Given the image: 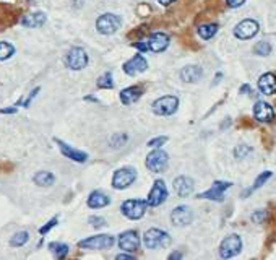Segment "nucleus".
I'll list each match as a JSON object with an SVG mask.
<instances>
[{
  "label": "nucleus",
  "instance_id": "obj_1",
  "mask_svg": "<svg viewBox=\"0 0 276 260\" xmlns=\"http://www.w3.org/2000/svg\"><path fill=\"white\" fill-rule=\"evenodd\" d=\"M116 244L114 236L110 234H96V236L86 238L78 242L80 249H86V250H108Z\"/></svg>",
  "mask_w": 276,
  "mask_h": 260
},
{
  "label": "nucleus",
  "instance_id": "obj_2",
  "mask_svg": "<svg viewBox=\"0 0 276 260\" xmlns=\"http://www.w3.org/2000/svg\"><path fill=\"white\" fill-rule=\"evenodd\" d=\"M143 244L146 249H160V247H168L170 244V238L166 231L160 230V228H151L143 234Z\"/></svg>",
  "mask_w": 276,
  "mask_h": 260
},
{
  "label": "nucleus",
  "instance_id": "obj_3",
  "mask_svg": "<svg viewBox=\"0 0 276 260\" xmlns=\"http://www.w3.org/2000/svg\"><path fill=\"white\" fill-rule=\"evenodd\" d=\"M146 208H148L146 200L130 198V200H126L120 205V212H122L124 216L128 218V220H142L144 216V213H146Z\"/></svg>",
  "mask_w": 276,
  "mask_h": 260
},
{
  "label": "nucleus",
  "instance_id": "obj_4",
  "mask_svg": "<svg viewBox=\"0 0 276 260\" xmlns=\"http://www.w3.org/2000/svg\"><path fill=\"white\" fill-rule=\"evenodd\" d=\"M177 109H179V98L172 94L158 98L151 106V110L156 116H172Z\"/></svg>",
  "mask_w": 276,
  "mask_h": 260
},
{
  "label": "nucleus",
  "instance_id": "obj_5",
  "mask_svg": "<svg viewBox=\"0 0 276 260\" xmlns=\"http://www.w3.org/2000/svg\"><path fill=\"white\" fill-rule=\"evenodd\" d=\"M120 24H122L120 18L114 15V13H104V15L98 16L96 20V30L100 34H104V36L114 34L116 31H119Z\"/></svg>",
  "mask_w": 276,
  "mask_h": 260
},
{
  "label": "nucleus",
  "instance_id": "obj_6",
  "mask_svg": "<svg viewBox=\"0 0 276 260\" xmlns=\"http://www.w3.org/2000/svg\"><path fill=\"white\" fill-rule=\"evenodd\" d=\"M136 179V171L132 166H124L117 169L112 176V187L117 190H124V188L130 187Z\"/></svg>",
  "mask_w": 276,
  "mask_h": 260
},
{
  "label": "nucleus",
  "instance_id": "obj_7",
  "mask_svg": "<svg viewBox=\"0 0 276 260\" xmlns=\"http://www.w3.org/2000/svg\"><path fill=\"white\" fill-rule=\"evenodd\" d=\"M90 58L83 48H72L65 56V65L70 70H83L88 65Z\"/></svg>",
  "mask_w": 276,
  "mask_h": 260
},
{
  "label": "nucleus",
  "instance_id": "obj_8",
  "mask_svg": "<svg viewBox=\"0 0 276 260\" xmlns=\"http://www.w3.org/2000/svg\"><path fill=\"white\" fill-rule=\"evenodd\" d=\"M242 250V239L238 234H229L220 244V256L222 258H232Z\"/></svg>",
  "mask_w": 276,
  "mask_h": 260
},
{
  "label": "nucleus",
  "instance_id": "obj_9",
  "mask_svg": "<svg viewBox=\"0 0 276 260\" xmlns=\"http://www.w3.org/2000/svg\"><path fill=\"white\" fill-rule=\"evenodd\" d=\"M258 31H260L258 22H255V20H252V18H247V20H242L240 23L236 24L234 36L240 39V41H247V39H252L254 36H257Z\"/></svg>",
  "mask_w": 276,
  "mask_h": 260
},
{
  "label": "nucleus",
  "instance_id": "obj_10",
  "mask_svg": "<svg viewBox=\"0 0 276 260\" xmlns=\"http://www.w3.org/2000/svg\"><path fill=\"white\" fill-rule=\"evenodd\" d=\"M168 162H169V156L166 152H162V150L156 148L154 152H151L148 156H146V161H144V164L150 169L151 172H162L164 169L168 168Z\"/></svg>",
  "mask_w": 276,
  "mask_h": 260
},
{
  "label": "nucleus",
  "instance_id": "obj_11",
  "mask_svg": "<svg viewBox=\"0 0 276 260\" xmlns=\"http://www.w3.org/2000/svg\"><path fill=\"white\" fill-rule=\"evenodd\" d=\"M168 197H169V192H168L166 184H164L162 179H158L154 180V184L148 194L146 204L148 206H160L161 204H164V202L168 200Z\"/></svg>",
  "mask_w": 276,
  "mask_h": 260
},
{
  "label": "nucleus",
  "instance_id": "obj_12",
  "mask_svg": "<svg viewBox=\"0 0 276 260\" xmlns=\"http://www.w3.org/2000/svg\"><path fill=\"white\" fill-rule=\"evenodd\" d=\"M232 186V182L229 180H214L212 188L198 194V198H206V200H213V202H222L224 200V192L229 187Z\"/></svg>",
  "mask_w": 276,
  "mask_h": 260
},
{
  "label": "nucleus",
  "instance_id": "obj_13",
  "mask_svg": "<svg viewBox=\"0 0 276 260\" xmlns=\"http://www.w3.org/2000/svg\"><path fill=\"white\" fill-rule=\"evenodd\" d=\"M117 244H119V249L126 250V252H136L140 249V236L135 230H128L124 231L119 239H117Z\"/></svg>",
  "mask_w": 276,
  "mask_h": 260
},
{
  "label": "nucleus",
  "instance_id": "obj_14",
  "mask_svg": "<svg viewBox=\"0 0 276 260\" xmlns=\"http://www.w3.org/2000/svg\"><path fill=\"white\" fill-rule=\"evenodd\" d=\"M169 36L166 32L162 31H156V32H151L146 39V44H148V50L154 52V54H160V52H164L169 48Z\"/></svg>",
  "mask_w": 276,
  "mask_h": 260
},
{
  "label": "nucleus",
  "instance_id": "obj_15",
  "mask_svg": "<svg viewBox=\"0 0 276 260\" xmlns=\"http://www.w3.org/2000/svg\"><path fill=\"white\" fill-rule=\"evenodd\" d=\"M194 220V212L192 208L187 205L176 206L172 213H170V221L174 226H188Z\"/></svg>",
  "mask_w": 276,
  "mask_h": 260
},
{
  "label": "nucleus",
  "instance_id": "obj_16",
  "mask_svg": "<svg viewBox=\"0 0 276 260\" xmlns=\"http://www.w3.org/2000/svg\"><path fill=\"white\" fill-rule=\"evenodd\" d=\"M54 142L57 143L58 150H60V153L65 156V158H68L72 161H76V162H84L88 160V153L82 152V150H76L74 148L72 145H68V143H65L64 140L60 138H54Z\"/></svg>",
  "mask_w": 276,
  "mask_h": 260
},
{
  "label": "nucleus",
  "instance_id": "obj_17",
  "mask_svg": "<svg viewBox=\"0 0 276 260\" xmlns=\"http://www.w3.org/2000/svg\"><path fill=\"white\" fill-rule=\"evenodd\" d=\"M146 68H148V62H146V58L142 56V52L140 54H135L132 58H128V60L124 64V72H126V74L130 75V76L143 74Z\"/></svg>",
  "mask_w": 276,
  "mask_h": 260
},
{
  "label": "nucleus",
  "instance_id": "obj_18",
  "mask_svg": "<svg viewBox=\"0 0 276 260\" xmlns=\"http://www.w3.org/2000/svg\"><path fill=\"white\" fill-rule=\"evenodd\" d=\"M254 117L257 119L258 122H273L274 119V109L270 102H265V101H257L254 106Z\"/></svg>",
  "mask_w": 276,
  "mask_h": 260
},
{
  "label": "nucleus",
  "instance_id": "obj_19",
  "mask_svg": "<svg viewBox=\"0 0 276 260\" xmlns=\"http://www.w3.org/2000/svg\"><path fill=\"white\" fill-rule=\"evenodd\" d=\"M194 180L187 176H179V178L174 179V190L179 197H188L194 192Z\"/></svg>",
  "mask_w": 276,
  "mask_h": 260
},
{
  "label": "nucleus",
  "instance_id": "obj_20",
  "mask_svg": "<svg viewBox=\"0 0 276 260\" xmlns=\"http://www.w3.org/2000/svg\"><path fill=\"white\" fill-rule=\"evenodd\" d=\"M203 76V68L198 65H187L180 70V80L186 83H196L202 80Z\"/></svg>",
  "mask_w": 276,
  "mask_h": 260
},
{
  "label": "nucleus",
  "instance_id": "obj_21",
  "mask_svg": "<svg viewBox=\"0 0 276 260\" xmlns=\"http://www.w3.org/2000/svg\"><path fill=\"white\" fill-rule=\"evenodd\" d=\"M258 90L260 93L272 96L276 93V75L274 74H264L258 78Z\"/></svg>",
  "mask_w": 276,
  "mask_h": 260
},
{
  "label": "nucleus",
  "instance_id": "obj_22",
  "mask_svg": "<svg viewBox=\"0 0 276 260\" xmlns=\"http://www.w3.org/2000/svg\"><path fill=\"white\" fill-rule=\"evenodd\" d=\"M143 94V90L140 86H136V84H134V86H128V88H124L120 91V101L122 104H126V106H130V104L136 102L138 100L142 98Z\"/></svg>",
  "mask_w": 276,
  "mask_h": 260
},
{
  "label": "nucleus",
  "instance_id": "obj_23",
  "mask_svg": "<svg viewBox=\"0 0 276 260\" xmlns=\"http://www.w3.org/2000/svg\"><path fill=\"white\" fill-rule=\"evenodd\" d=\"M48 22V16H46L44 12H34V13H28L22 18V24L26 28H41V26Z\"/></svg>",
  "mask_w": 276,
  "mask_h": 260
},
{
  "label": "nucleus",
  "instance_id": "obj_24",
  "mask_svg": "<svg viewBox=\"0 0 276 260\" xmlns=\"http://www.w3.org/2000/svg\"><path fill=\"white\" fill-rule=\"evenodd\" d=\"M86 204H88L90 208H104V206H108V205L110 204V198H109L104 192H101V190H94V192L90 194Z\"/></svg>",
  "mask_w": 276,
  "mask_h": 260
},
{
  "label": "nucleus",
  "instance_id": "obj_25",
  "mask_svg": "<svg viewBox=\"0 0 276 260\" xmlns=\"http://www.w3.org/2000/svg\"><path fill=\"white\" fill-rule=\"evenodd\" d=\"M32 180H34V184L39 187H50L56 182V176L49 171H39L34 174Z\"/></svg>",
  "mask_w": 276,
  "mask_h": 260
},
{
  "label": "nucleus",
  "instance_id": "obj_26",
  "mask_svg": "<svg viewBox=\"0 0 276 260\" xmlns=\"http://www.w3.org/2000/svg\"><path fill=\"white\" fill-rule=\"evenodd\" d=\"M218 28L220 26L216 24V23H206V24H202V26H198V36L202 38V39H205V41H208V39H212L216 32H218Z\"/></svg>",
  "mask_w": 276,
  "mask_h": 260
},
{
  "label": "nucleus",
  "instance_id": "obj_27",
  "mask_svg": "<svg viewBox=\"0 0 276 260\" xmlns=\"http://www.w3.org/2000/svg\"><path fill=\"white\" fill-rule=\"evenodd\" d=\"M272 176H273V172L272 171H265V172H262L260 176H258V178L257 179H255V182H254V186L250 187V188H247V190H244V192H242V197H247V195L248 194H252L254 190H257V188H260L262 186H264L265 184V182L268 180V179H270L272 178Z\"/></svg>",
  "mask_w": 276,
  "mask_h": 260
},
{
  "label": "nucleus",
  "instance_id": "obj_28",
  "mask_svg": "<svg viewBox=\"0 0 276 260\" xmlns=\"http://www.w3.org/2000/svg\"><path fill=\"white\" fill-rule=\"evenodd\" d=\"M49 250L54 254L57 258H64L68 256V246L64 242H50Z\"/></svg>",
  "mask_w": 276,
  "mask_h": 260
},
{
  "label": "nucleus",
  "instance_id": "obj_29",
  "mask_svg": "<svg viewBox=\"0 0 276 260\" xmlns=\"http://www.w3.org/2000/svg\"><path fill=\"white\" fill-rule=\"evenodd\" d=\"M98 88L101 90H112L114 88V80H112V74L110 72H106V74H102L100 78H98Z\"/></svg>",
  "mask_w": 276,
  "mask_h": 260
},
{
  "label": "nucleus",
  "instance_id": "obj_30",
  "mask_svg": "<svg viewBox=\"0 0 276 260\" xmlns=\"http://www.w3.org/2000/svg\"><path fill=\"white\" fill-rule=\"evenodd\" d=\"M30 240V234L26 231H20L16 234H13L12 239H10V246L12 247H23L26 242Z\"/></svg>",
  "mask_w": 276,
  "mask_h": 260
},
{
  "label": "nucleus",
  "instance_id": "obj_31",
  "mask_svg": "<svg viewBox=\"0 0 276 260\" xmlns=\"http://www.w3.org/2000/svg\"><path fill=\"white\" fill-rule=\"evenodd\" d=\"M272 44L268 42V41H260L254 46V54H257V56H262V57H266V56H270L272 54Z\"/></svg>",
  "mask_w": 276,
  "mask_h": 260
},
{
  "label": "nucleus",
  "instance_id": "obj_32",
  "mask_svg": "<svg viewBox=\"0 0 276 260\" xmlns=\"http://www.w3.org/2000/svg\"><path fill=\"white\" fill-rule=\"evenodd\" d=\"M13 54H15V48H13L10 42L0 41V60H6V58H10Z\"/></svg>",
  "mask_w": 276,
  "mask_h": 260
},
{
  "label": "nucleus",
  "instance_id": "obj_33",
  "mask_svg": "<svg viewBox=\"0 0 276 260\" xmlns=\"http://www.w3.org/2000/svg\"><path fill=\"white\" fill-rule=\"evenodd\" d=\"M127 140H128V135L127 134H124V132L116 134V135H112V138H110V145L117 146V148H122L127 143Z\"/></svg>",
  "mask_w": 276,
  "mask_h": 260
},
{
  "label": "nucleus",
  "instance_id": "obj_34",
  "mask_svg": "<svg viewBox=\"0 0 276 260\" xmlns=\"http://www.w3.org/2000/svg\"><path fill=\"white\" fill-rule=\"evenodd\" d=\"M248 153H252V148L248 145H244V143H240V145H238L234 150V156L238 160H244Z\"/></svg>",
  "mask_w": 276,
  "mask_h": 260
},
{
  "label": "nucleus",
  "instance_id": "obj_35",
  "mask_svg": "<svg viewBox=\"0 0 276 260\" xmlns=\"http://www.w3.org/2000/svg\"><path fill=\"white\" fill-rule=\"evenodd\" d=\"M39 90H41V88H39V86H38V88H34V90H32L31 93H30L28 96H26V98H22V100H20V101H18V102L15 104V106H16V108H18V106H24V108H28L30 104H31V101L34 100V98L38 96Z\"/></svg>",
  "mask_w": 276,
  "mask_h": 260
},
{
  "label": "nucleus",
  "instance_id": "obj_36",
  "mask_svg": "<svg viewBox=\"0 0 276 260\" xmlns=\"http://www.w3.org/2000/svg\"><path fill=\"white\" fill-rule=\"evenodd\" d=\"M250 218H252L254 223L262 224V223H265V221H266V218H268V212H266V210H257V212L252 213Z\"/></svg>",
  "mask_w": 276,
  "mask_h": 260
},
{
  "label": "nucleus",
  "instance_id": "obj_37",
  "mask_svg": "<svg viewBox=\"0 0 276 260\" xmlns=\"http://www.w3.org/2000/svg\"><path fill=\"white\" fill-rule=\"evenodd\" d=\"M168 142V136L166 135H161V136H154V138H151L146 145L150 146V148H160V146H162L164 143Z\"/></svg>",
  "mask_w": 276,
  "mask_h": 260
},
{
  "label": "nucleus",
  "instance_id": "obj_38",
  "mask_svg": "<svg viewBox=\"0 0 276 260\" xmlns=\"http://www.w3.org/2000/svg\"><path fill=\"white\" fill-rule=\"evenodd\" d=\"M57 223H58V218H57V216H54L50 221H48V223H46L42 228H39V234H41V236H46V234H48V232L52 230V228L57 226Z\"/></svg>",
  "mask_w": 276,
  "mask_h": 260
},
{
  "label": "nucleus",
  "instance_id": "obj_39",
  "mask_svg": "<svg viewBox=\"0 0 276 260\" xmlns=\"http://www.w3.org/2000/svg\"><path fill=\"white\" fill-rule=\"evenodd\" d=\"M90 223L93 228H102L106 226V220L102 216H90Z\"/></svg>",
  "mask_w": 276,
  "mask_h": 260
},
{
  "label": "nucleus",
  "instance_id": "obj_40",
  "mask_svg": "<svg viewBox=\"0 0 276 260\" xmlns=\"http://www.w3.org/2000/svg\"><path fill=\"white\" fill-rule=\"evenodd\" d=\"M244 4H246V0H226V5L229 8H239V6H242Z\"/></svg>",
  "mask_w": 276,
  "mask_h": 260
},
{
  "label": "nucleus",
  "instance_id": "obj_41",
  "mask_svg": "<svg viewBox=\"0 0 276 260\" xmlns=\"http://www.w3.org/2000/svg\"><path fill=\"white\" fill-rule=\"evenodd\" d=\"M132 46H134L135 49L140 50V52H146V50H148V44H146V41H135Z\"/></svg>",
  "mask_w": 276,
  "mask_h": 260
},
{
  "label": "nucleus",
  "instance_id": "obj_42",
  "mask_svg": "<svg viewBox=\"0 0 276 260\" xmlns=\"http://www.w3.org/2000/svg\"><path fill=\"white\" fill-rule=\"evenodd\" d=\"M16 106L15 108H5V109H0V114H15L16 112Z\"/></svg>",
  "mask_w": 276,
  "mask_h": 260
},
{
  "label": "nucleus",
  "instance_id": "obj_43",
  "mask_svg": "<svg viewBox=\"0 0 276 260\" xmlns=\"http://www.w3.org/2000/svg\"><path fill=\"white\" fill-rule=\"evenodd\" d=\"M239 91H240L242 94H250V91H252V90H250V86H248V84H242Z\"/></svg>",
  "mask_w": 276,
  "mask_h": 260
},
{
  "label": "nucleus",
  "instance_id": "obj_44",
  "mask_svg": "<svg viewBox=\"0 0 276 260\" xmlns=\"http://www.w3.org/2000/svg\"><path fill=\"white\" fill-rule=\"evenodd\" d=\"M116 258H126V260H132V258H135L134 256H132V254H130V252H127V254H120V256H117Z\"/></svg>",
  "mask_w": 276,
  "mask_h": 260
},
{
  "label": "nucleus",
  "instance_id": "obj_45",
  "mask_svg": "<svg viewBox=\"0 0 276 260\" xmlns=\"http://www.w3.org/2000/svg\"><path fill=\"white\" fill-rule=\"evenodd\" d=\"M176 258H182V252H172L169 256V260H176Z\"/></svg>",
  "mask_w": 276,
  "mask_h": 260
},
{
  "label": "nucleus",
  "instance_id": "obj_46",
  "mask_svg": "<svg viewBox=\"0 0 276 260\" xmlns=\"http://www.w3.org/2000/svg\"><path fill=\"white\" fill-rule=\"evenodd\" d=\"M158 2H160L162 6H169V5H172L176 0H158Z\"/></svg>",
  "mask_w": 276,
  "mask_h": 260
}]
</instances>
